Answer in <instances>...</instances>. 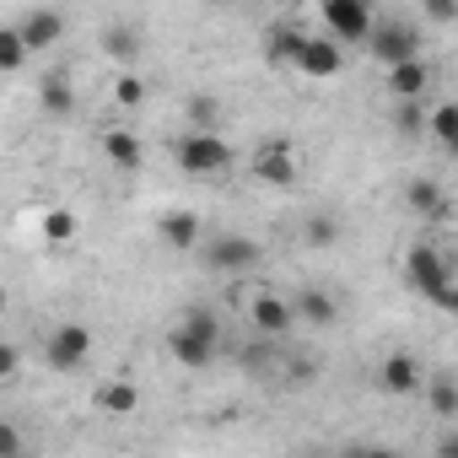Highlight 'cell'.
<instances>
[{"instance_id":"cell-1","label":"cell","mask_w":458,"mask_h":458,"mask_svg":"<svg viewBox=\"0 0 458 458\" xmlns=\"http://www.w3.org/2000/svg\"><path fill=\"white\" fill-rule=\"evenodd\" d=\"M167 345H173V361L178 367H210L216 361V351H221V324H216V313L210 308H189L183 313V324L167 335Z\"/></svg>"},{"instance_id":"cell-2","label":"cell","mask_w":458,"mask_h":458,"mask_svg":"<svg viewBox=\"0 0 458 458\" xmlns=\"http://www.w3.org/2000/svg\"><path fill=\"white\" fill-rule=\"evenodd\" d=\"M404 281H410L420 297H431L442 313H447V308H458V302H453V265H447L431 243L410 249V259H404Z\"/></svg>"},{"instance_id":"cell-3","label":"cell","mask_w":458,"mask_h":458,"mask_svg":"<svg viewBox=\"0 0 458 458\" xmlns=\"http://www.w3.org/2000/svg\"><path fill=\"white\" fill-rule=\"evenodd\" d=\"M173 157H178V167L194 173V178H216V173L233 167V146H226L216 130H189V135H178Z\"/></svg>"},{"instance_id":"cell-4","label":"cell","mask_w":458,"mask_h":458,"mask_svg":"<svg viewBox=\"0 0 458 458\" xmlns=\"http://www.w3.org/2000/svg\"><path fill=\"white\" fill-rule=\"evenodd\" d=\"M318 17L329 28L324 33L329 44H367V33H372V12L361 6V0H324Z\"/></svg>"},{"instance_id":"cell-5","label":"cell","mask_w":458,"mask_h":458,"mask_svg":"<svg viewBox=\"0 0 458 458\" xmlns=\"http://www.w3.org/2000/svg\"><path fill=\"white\" fill-rule=\"evenodd\" d=\"M87 356H92V329L87 324H60L44 345V361L55 372H76V367H87Z\"/></svg>"},{"instance_id":"cell-6","label":"cell","mask_w":458,"mask_h":458,"mask_svg":"<svg viewBox=\"0 0 458 458\" xmlns=\"http://www.w3.org/2000/svg\"><path fill=\"white\" fill-rule=\"evenodd\" d=\"M199 254H205V265H210V270L233 276V270H254V259H259V243H254V238H238V233H226V238H210V243H199Z\"/></svg>"},{"instance_id":"cell-7","label":"cell","mask_w":458,"mask_h":458,"mask_svg":"<svg viewBox=\"0 0 458 458\" xmlns=\"http://www.w3.org/2000/svg\"><path fill=\"white\" fill-rule=\"evenodd\" d=\"M367 49L394 71V65H404V60H415V33L410 28H399V22H372V33H367Z\"/></svg>"},{"instance_id":"cell-8","label":"cell","mask_w":458,"mask_h":458,"mask_svg":"<svg viewBox=\"0 0 458 458\" xmlns=\"http://www.w3.org/2000/svg\"><path fill=\"white\" fill-rule=\"evenodd\" d=\"M302 76H313V81H329V76H340V65H345V55H340V44H329V38H302V49H297V60H292Z\"/></svg>"},{"instance_id":"cell-9","label":"cell","mask_w":458,"mask_h":458,"mask_svg":"<svg viewBox=\"0 0 458 458\" xmlns=\"http://www.w3.org/2000/svg\"><path fill=\"white\" fill-rule=\"evenodd\" d=\"M254 178L270 183V189H286V183L297 178V157H292V146H286V140H265V146L254 151Z\"/></svg>"},{"instance_id":"cell-10","label":"cell","mask_w":458,"mask_h":458,"mask_svg":"<svg viewBox=\"0 0 458 458\" xmlns=\"http://www.w3.org/2000/svg\"><path fill=\"white\" fill-rule=\"evenodd\" d=\"M249 313H254V329H259L265 340H286V335H292V324H297L292 302H286V297H276V292H259Z\"/></svg>"},{"instance_id":"cell-11","label":"cell","mask_w":458,"mask_h":458,"mask_svg":"<svg viewBox=\"0 0 458 458\" xmlns=\"http://www.w3.org/2000/svg\"><path fill=\"white\" fill-rule=\"evenodd\" d=\"M420 383H426V372H420V361L415 356H388L383 367H377V388L383 394H394V399H404V394H420Z\"/></svg>"},{"instance_id":"cell-12","label":"cell","mask_w":458,"mask_h":458,"mask_svg":"<svg viewBox=\"0 0 458 458\" xmlns=\"http://www.w3.org/2000/svg\"><path fill=\"white\" fill-rule=\"evenodd\" d=\"M17 38H22V49H28V55H33V49H49V44H60V38H65V17L38 6V12H28V17L17 22Z\"/></svg>"},{"instance_id":"cell-13","label":"cell","mask_w":458,"mask_h":458,"mask_svg":"<svg viewBox=\"0 0 458 458\" xmlns=\"http://www.w3.org/2000/svg\"><path fill=\"white\" fill-rule=\"evenodd\" d=\"M157 233L173 254H194L199 249V216L194 210H167V216H157Z\"/></svg>"},{"instance_id":"cell-14","label":"cell","mask_w":458,"mask_h":458,"mask_svg":"<svg viewBox=\"0 0 458 458\" xmlns=\"http://www.w3.org/2000/svg\"><path fill=\"white\" fill-rule=\"evenodd\" d=\"M426 81H431V71H426V60H420V55L388 71V92H394L399 103H415V98L426 92Z\"/></svg>"},{"instance_id":"cell-15","label":"cell","mask_w":458,"mask_h":458,"mask_svg":"<svg viewBox=\"0 0 458 458\" xmlns=\"http://www.w3.org/2000/svg\"><path fill=\"white\" fill-rule=\"evenodd\" d=\"M103 157H108L119 173H135V167H140V140H135L130 130H108V135H103Z\"/></svg>"},{"instance_id":"cell-16","label":"cell","mask_w":458,"mask_h":458,"mask_svg":"<svg viewBox=\"0 0 458 458\" xmlns=\"http://www.w3.org/2000/svg\"><path fill=\"white\" fill-rule=\"evenodd\" d=\"M135 404H140V388L135 383H103L98 388V410L103 415H130Z\"/></svg>"},{"instance_id":"cell-17","label":"cell","mask_w":458,"mask_h":458,"mask_svg":"<svg viewBox=\"0 0 458 458\" xmlns=\"http://www.w3.org/2000/svg\"><path fill=\"white\" fill-rule=\"evenodd\" d=\"M38 103H44L49 114H71V108H76V92L65 87V76H44V87H38Z\"/></svg>"},{"instance_id":"cell-18","label":"cell","mask_w":458,"mask_h":458,"mask_svg":"<svg viewBox=\"0 0 458 458\" xmlns=\"http://www.w3.org/2000/svg\"><path fill=\"white\" fill-rule=\"evenodd\" d=\"M410 205H415V216H437V221L447 216L442 189H437V183H426V178H420V183H410Z\"/></svg>"},{"instance_id":"cell-19","label":"cell","mask_w":458,"mask_h":458,"mask_svg":"<svg viewBox=\"0 0 458 458\" xmlns=\"http://www.w3.org/2000/svg\"><path fill=\"white\" fill-rule=\"evenodd\" d=\"M292 313L308 318V324H335V302H329L324 292H302V297L292 302Z\"/></svg>"},{"instance_id":"cell-20","label":"cell","mask_w":458,"mask_h":458,"mask_svg":"<svg viewBox=\"0 0 458 458\" xmlns=\"http://www.w3.org/2000/svg\"><path fill=\"white\" fill-rule=\"evenodd\" d=\"M302 38H308L302 28H281V33H270V60H276V65H292L297 49H302Z\"/></svg>"},{"instance_id":"cell-21","label":"cell","mask_w":458,"mask_h":458,"mask_svg":"<svg viewBox=\"0 0 458 458\" xmlns=\"http://www.w3.org/2000/svg\"><path fill=\"white\" fill-rule=\"evenodd\" d=\"M28 65V49H22V38H17V28H0V71H22Z\"/></svg>"},{"instance_id":"cell-22","label":"cell","mask_w":458,"mask_h":458,"mask_svg":"<svg viewBox=\"0 0 458 458\" xmlns=\"http://www.w3.org/2000/svg\"><path fill=\"white\" fill-rule=\"evenodd\" d=\"M103 49H108L114 60H130V55L140 49V44H135V28H108V33H103Z\"/></svg>"},{"instance_id":"cell-23","label":"cell","mask_w":458,"mask_h":458,"mask_svg":"<svg viewBox=\"0 0 458 458\" xmlns=\"http://www.w3.org/2000/svg\"><path fill=\"white\" fill-rule=\"evenodd\" d=\"M44 233H49L55 243L76 238V216H71V210H49V216H44Z\"/></svg>"},{"instance_id":"cell-24","label":"cell","mask_w":458,"mask_h":458,"mask_svg":"<svg viewBox=\"0 0 458 458\" xmlns=\"http://www.w3.org/2000/svg\"><path fill=\"white\" fill-rule=\"evenodd\" d=\"M431 130H437V140H442V146H453V140H458V114H453V103H442V108L431 114Z\"/></svg>"},{"instance_id":"cell-25","label":"cell","mask_w":458,"mask_h":458,"mask_svg":"<svg viewBox=\"0 0 458 458\" xmlns=\"http://www.w3.org/2000/svg\"><path fill=\"white\" fill-rule=\"evenodd\" d=\"M431 404H437V415H442V420H453V415H458V394H453V383H447V377H437V383H431Z\"/></svg>"},{"instance_id":"cell-26","label":"cell","mask_w":458,"mask_h":458,"mask_svg":"<svg viewBox=\"0 0 458 458\" xmlns=\"http://www.w3.org/2000/svg\"><path fill=\"white\" fill-rule=\"evenodd\" d=\"M28 453V442H22V431L12 426V420H0V458H22Z\"/></svg>"},{"instance_id":"cell-27","label":"cell","mask_w":458,"mask_h":458,"mask_svg":"<svg viewBox=\"0 0 458 458\" xmlns=\"http://www.w3.org/2000/svg\"><path fill=\"white\" fill-rule=\"evenodd\" d=\"M114 98H119V103H124V108H135V103H140V98H146V87H140V81H135V76H119V81H114Z\"/></svg>"},{"instance_id":"cell-28","label":"cell","mask_w":458,"mask_h":458,"mask_svg":"<svg viewBox=\"0 0 458 458\" xmlns=\"http://www.w3.org/2000/svg\"><path fill=\"white\" fill-rule=\"evenodd\" d=\"M308 238H313V243H335V238H340V226H335L329 216H318V221H308Z\"/></svg>"},{"instance_id":"cell-29","label":"cell","mask_w":458,"mask_h":458,"mask_svg":"<svg viewBox=\"0 0 458 458\" xmlns=\"http://www.w3.org/2000/svg\"><path fill=\"white\" fill-rule=\"evenodd\" d=\"M189 114L199 119V130H210V119H216V103H210V98H194V103H189Z\"/></svg>"},{"instance_id":"cell-30","label":"cell","mask_w":458,"mask_h":458,"mask_svg":"<svg viewBox=\"0 0 458 458\" xmlns=\"http://www.w3.org/2000/svg\"><path fill=\"white\" fill-rule=\"evenodd\" d=\"M399 130H404V135H415V130H420V108H415V103H404V108H399Z\"/></svg>"},{"instance_id":"cell-31","label":"cell","mask_w":458,"mask_h":458,"mask_svg":"<svg viewBox=\"0 0 458 458\" xmlns=\"http://www.w3.org/2000/svg\"><path fill=\"white\" fill-rule=\"evenodd\" d=\"M12 372H17V351H12V345H6V340H0V383H6V377H12Z\"/></svg>"},{"instance_id":"cell-32","label":"cell","mask_w":458,"mask_h":458,"mask_svg":"<svg viewBox=\"0 0 458 458\" xmlns=\"http://www.w3.org/2000/svg\"><path fill=\"white\" fill-rule=\"evenodd\" d=\"M351 458H399V453H394V447H356Z\"/></svg>"},{"instance_id":"cell-33","label":"cell","mask_w":458,"mask_h":458,"mask_svg":"<svg viewBox=\"0 0 458 458\" xmlns=\"http://www.w3.org/2000/svg\"><path fill=\"white\" fill-rule=\"evenodd\" d=\"M0 313H6V286H0Z\"/></svg>"}]
</instances>
